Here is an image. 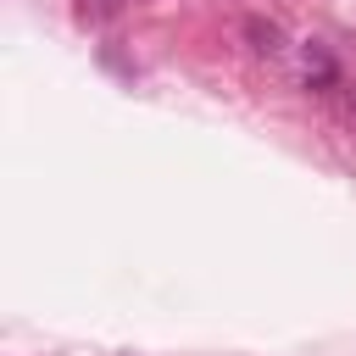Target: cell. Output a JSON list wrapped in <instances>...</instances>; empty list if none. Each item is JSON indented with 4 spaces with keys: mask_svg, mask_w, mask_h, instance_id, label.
<instances>
[{
    "mask_svg": "<svg viewBox=\"0 0 356 356\" xmlns=\"http://www.w3.org/2000/svg\"><path fill=\"white\" fill-rule=\"evenodd\" d=\"M245 39H250L256 56H278V50H284V28L267 22V17H245Z\"/></svg>",
    "mask_w": 356,
    "mask_h": 356,
    "instance_id": "1",
    "label": "cell"
},
{
    "mask_svg": "<svg viewBox=\"0 0 356 356\" xmlns=\"http://www.w3.org/2000/svg\"><path fill=\"white\" fill-rule=\"evenodd\" d=\"M306 83L312 89H334L339 83V67H334V56L323 44H306Z\"/></svg>",
    "mask_w": 356,
    "mask_h": 356,
    "instance_id": "2",
    "label": "cell"
},
{
    "mask_svg": "<svg viewBox=\"0 0 356 356\" xmlns=\"http://www.w3.org/2000/svg\"><path fill=\"white\" fill-rule=\"evenodd\" d=\"M122 0H83V11H95V17H111Z\"/></svg>",
    "mask_w": 356,
    "mask_h": 356,
    "instance_id": "3",
    "label": "cell"
}]
</instances>
